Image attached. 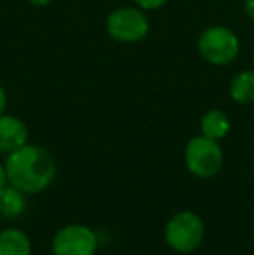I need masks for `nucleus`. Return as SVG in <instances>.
<instances>
[{
	"mask_svg": "<svg viewBox=\"0 0 254 255\" xmlns=\"http://www.w3.org/2000/svg\"><path fill=\"white\" fill-rule=\"evenodd\" d=\"M9 184L7 182V174H5V167H3L2 163H0V189L5 188V186Z\"/></svg>",
	"mask_w": 254,
	"mask_h": 255,
	"instance_id": "nucleus-15",
	"label": "nucleus"
},
{
	"mask_svg": "<svg viewBox=\"0 0 254 255\" xmlns=\"http://www.w3.org/2000/svg\"><path fill=\"white\" fill-rule=\"evenodd\" d=\"M106 31L117 42L136 44L150 31V21L139 7H119L106 17Z\"/></svg>",
	"mask_w": 254,
	"mask_h": 255,
	"instance_id": "nucleus-5",
	"label": "nucleus"
},
{
	"mask_svg": "<svg viewBox=\"0 0 254 255\" xmlns=\"http://www.w3.org/2000/svg\"><path fill=\"white\" fill-rule=\"evenodd\" d=\"M223 149L218 141L206 135H197L188 141L185 149L187 168L199 179H211L223 168Z\"/></svg>",
	"mask_w": 254,
	"mask_h": 255,
	"instance_id": "nucleus-4",
	"label": "nucleus"
},
{
	"mask_svg": "<svg viewBox=\"0 0 254 255\" xmlns=\"http://www.w3.org/2000/svg\"><path fill=\"white\" fill-rule=\"evenodd\" d=\"M244 12L248 14V17L254 19V0H244Z\"/></svg>",
	"mask_w": 254,
	"mask_h": 255,
	"instance_id": "nucleus-14",
	"label": "nucleus"
},
{
	"mask_svg": "<svg viewBox=\"0 0 254 255\" xmlns=\"http://www.w3.org/2000/svg\"><path fill=\"white\" fill-rule=\"evenodd\" d=\"M7 182L24 195H37L54 182L56 161L45 148L37 144H24L9 153L3 161Z\"/></svg>",
	"mask_w": 254,
	"mask_h": 255,
	"instance_id": "nucleus-1",
	"label": "nucleus"
},
{
	"mask_svg": "<svg viewBox=\"0 0 254 255\" xmlns=\"http://www.w3.org/2000/svg\"><path fill=\"white\" fill-rule=\"evenodd\" d=\"M28 2L33 3V5H37V7H45V5H49L52 0H28Z\"/></svg>",
	"mask_w": 254,
	"mask_h": 255,
	"instance_id": "nucleus-16",
	"label": "nucleus"
},
{
	"mask_svg": "<svg viewBox=\"0 0 254 255\" xmlns=\"http://www.w3.org/2000/svg\"><path fill=\"white\" fill-rule=\"evenodd\" d=\"M230 98L235 103L251 104L254 103V71L244 70L234 77L230 84Z\"/></svg>",
	"mask_w": 254,
	"mask_h": 255,
	"instance_id": "nucleus-11",
	"label": "nucleus"
},
{
	"mask_svg": "<svg viewBox=\"0 0 254 255\" xmlns=\"http://www.w3.org/2000/svg\"><path fill=\"white\" fill-rule=\"evenodd\" d=\"M28 142V128L12 115H0V153H12Z\"/></svg>",
	"mask_w": 254,
	"mask_h": 255,
	"instance_id": "nucleus-7",
	"label": "nucleus"
},
{
	"mask_svg": "<svg viewBox=\"0 0 254 255\" xmlns=\"http://www.w3.org/2000/svg\"><path fill=\"white\" fill-rule=\"evenodd\" d=\"M31 242L21 229L9 228L0 231V255H30Z\"/></svg>",
	"mask_w": 254,
	"mask_h": 255,
	"instance_id": "nucleus-8",
	"label": "nucleus"
},
{
	"mask_svg": "<svg viewBox=\"0 0 254 255\" xmlns=\"http://www.w3.org/2000/svg\"><path fill=\"white\" fill-rule=\"evenodd\" d=\"M197 49L202 59L214 66H225L235 61L241 52V40L227 26H209L200 33Z\"/></svg>",
	"mask_w": 254,
	"mask_h": 255,
	"instance_id": "nucleus-3",
	"label": "nucleus"
},
{
	"mask_svg": "<svg viewBox=\"0 0 254 255\" xmlns=\"http://www.w3.org/2000/svg\"><path fill=\"white\" fill-rule=\"evenodd\" d=\"M242 2H244V0H242Z\"/></svg>",
	"mask_w": 254,
	"mask_h": 255,
	"instance_id": "nucleus-17",
	"label": "nucleus"
},
{
	"mask_svg": "<svg viewBox=\"0 0 254 255\" xmlns=\"http://www.w3.org/2000/svg\"><path fill=\"white\" fill-rule=\"evenodd\" d=\"M5 108H7V94H5V89L0 84V115L5 113Z\"/></svg>",
	"mask_w": 254,
	"mask_h": 255,
	"instance_id": "nucleus-13",
	"label": "nucleus"
},
{
	"mask_svg": "<svg viewBox=\"0 0 254 255\" xmlns=\"http://www.w3.org/2000/svg\"><path fill=\"white\" fill-rule=\"evenodd\" d=\"M136 5L143 10H155V9H160L162 5H166L167 0H134Z\"/></svg>",
	"mask_w": 254,
	"mask_h": 255,
	"instance_id": "nucleus-12",
	"label": "nucleus"
},
{
	"mask_svg": "<svg viewBox=\"0 0 254 255\" xmlns=\"http://www.w3.org/2000/svg\"><path fill=\"white\" fill-rule=\"evenodd\" d=\"M24 208H26V200H24L23 191H19L10 184L0 189V215L7 219L19 217L24 212Z\"/></svg>",
	"mask_w": 254,
	"mask_h": 255,
	"instance_id": "nucleus-10",
	"label": "nucleus"
},
{
	"mask_svg": "<svg viewBox=\"0 0 254 255\" xmlns=\"http://www.w3.org/2000/svg\"><path fill=\"white\" fill-rule=\"evenodd\" d=\"M206 226L202 219L190 210L178 212L169 219L164 229V240L178 254H192L202 245Z\"/></svg>",
	"mask_w": 254,
	"mask_h": 255,
	"instance_id": "nucleus-2",
	"label": "nucleus"
},
{
	"mask_svg": "<svg viewBox=\"0 0 254 255\" xmlns=\"http://www.w3.org/2000/svg\"><path fill=\"white\" fill-rule=\"evenodd\" d=\"M200 132L206 137L220 141L230 132V120L221 110H209L200 120Z\"/></svg>",
	"mask_w": 254,
	"mask_h": 255,
	"instance_id": "nucleus-9",
	"label": "nucleus"
},
{
	"mask_svg": "<svg viewBox=\"0 0 254 255\" xmlns=\"http://www.w3.org/2000/svg\"><path fill=\"white\" fill-rule=\"evenodd\" d=\"M52 255H94L98 252V236L89 226L68 224L52 238Z\"/></svg>",
	"mask_w": 254,
	"mask_h": 255,
	"instance_id": "nucleus-6",
	"label": "nucleus"
}]
</instances>
